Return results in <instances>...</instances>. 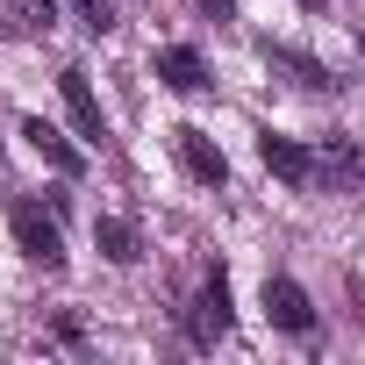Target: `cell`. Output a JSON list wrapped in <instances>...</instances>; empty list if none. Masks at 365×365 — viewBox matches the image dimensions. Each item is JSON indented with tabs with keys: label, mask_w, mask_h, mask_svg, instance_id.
Listing matches in <instances>:
<instances>
[{
	"label": "cell",
	"mask_w": 365,
	"mask_h": 365,
	"mask_svg": "<svg viewBox=\"0 0 365 365\" xmlns=\"http://www.w3.org/2000/svg\"><path fill=\"white\" fill-rule=\"evenodd\" d=\"M315 187H329V194H358L365 187V143L358 136H344V129L315 136Z\"/></svg>",
	"instance_id": "6da1fadb"
},
{
	"label": "cell",
	"mask_w": 365,
	"mask_h": 365,
	"mask_svg": "<svg viewBox=\"0 0 365 365\" xmlns=\"http://www.w3.org/2000/svg\"><path fill=\"white\" fill-rule=\"evenodd\" d=\"M15 244H22V258L29 265H43V272H65V237H58V215H43L36 201H15Z\"/></svg>",
	"instance_id": "7a4b0ae2"
},
{
	"label": "cell",
	"mask_w": 365,
	"mask_h": 365,
	"mask_svg": "<svg viewBox=\"0 0 365 365\" xmlns=\"http://www.w3.org/2000/svg\"><path fill=\"white\" fill-rule=\"evenodd\" d=\"M222 336H230V279L208 272L201 294H194V308H187V344H194V351H215Z\"/></svg>",
	"instance_id": "3957f363"
},
{
	"label": "cell",
	"mask_w": 365,
	"mask_h": 365,
	"mask_svg": "<svg viewBox=\"0 0 365 365\" xmlns=\"http://www.w3.org/2000/svg\"><path fill=\"white\" fill-rule=\"evenodd\" d=\"M22 136H29V150H36V158H43V165H51L58 179H79V172H86V150H79V143H72V136H65L58 122L29 115V122H22Z\"/></svg>",
	"instance_id": "277c9868"
},
{
	"label": "cell",
	"mask_w": 365,
	"mask_h": 365,
	"mask_svg": "<svg viewBox=\"0 0 365 365\" xmlns=\"http://www.w3.org/2000/svg\"><path fill=\"white\" fill-rule=\"evenodd\" d=\"M265 315L287 329V336H308L315 329V301L301 294V279H287V272H272L265 279Z\"/></svg>",
	"instance_id": "5b68a950"
},
{
	"label": "cell",
	"mask_w": 365,
	"mask_h": 365,
	"mask_svg": "<svg viewBox=\"0 0 365 365\" xmlns=\"http://www.w3.org/2000/svg\"><path fill=\"white\" fill-rule=\"evenodd\" d=\"M58 93H65L72 129H79L86 143H101V136H108V115H101V101H93V86H86V72H79V65H65V72H58Z\"/></svg>",
	"instance_id": "8992f818"
},
{
	"label": "cell",
	"mask_w": 365,
	"mask_h": 365,
	"mask_svg": "<svg viewBox=\"0 0 365 365\" xmlns=\"http://www.w3.org/2000/svg\"><path fill=\"white\" fill-rule=\"evenodd\" d=\"M172 143H179V158H187V172L201 179V187H230V158L215 150V136H208V129H194V122H187V129H172Z\"/></svg>",
	"instance_id": "52a82bcc"
},
{
	"label": "cell",
	"mask_w": 365,
	"mask_h": 365,
	"mask_svg": "<svg viewBox=\"0 0 365 365\" xmlns=\"http://www.w3.org/2000/svg\"><path fill=\"white\" fill-rule=\"evenodd\" d=\"M258 158L287 179V187H301V194L315 187V150H308V143H294V136H272V129H265V136H258Z\"/></svg>",
	"instance_id": "ba28073f"
},
{
	"label": "cell",
	"mask_w": 365,
	"mask_h": 365,
	"mask_svg": "<svg viewBox=\"0 0 365 365\" xmlns=\"http://www.w3.org/2000/svg\"><path fill=\"white\" fill-rule=\"evenodd\" d=\"M158 79H165L172 93H201V86H208V65H201L194 43H165V51H158Z\"/></svg>",
	"instance_id": "9c48e42d"
},
{
	"label": "cell",
	"mask_w": 365,
	"mask_h": 365,
	"mask_svg": "<svg viewBox=\"0 0 365 365\" xmlns=\"http://www.w3.org/2000/svg\"><path fill=\"white\" fill-rule=\"evenodd\" d=\"M265 65L287 72L294 86H308V93H329V86H336V72H329L322 58H308V51H279V43H265Z\"/></svg>",
	"instance_id": "30bf717a"
},
{
	"label": "cell",
	"mask_w": 365,
	"mask_h": 365,
	"mask_svg": "<svg viewBox=\"0 0 365 365\" xmlns=\"http://www.w3.org/2000/svg\"><path fill=\"white\" fill-rule=\"evenodd\" d=\"M93 244H101L108 265H136V258H143V244H136V230H129L122 215H93Z\"/></svg>",
	"instance_id": "8fae6325"
},
{
	"label": "cell",
	"mask_w": 365,
	"mask_h": 365,
	"mask_svg": "<svg viewBox=\"0 0 365 365\" xmlns=\"http://www.w3.org/2000/svg\"><path fill=\"white\" fill-rule=\"evenodd\" d=\"M8 8H15V29L22 36H51L58 29V0H8Z\"/></svg>",
	"instance_id": "7c38bea8"
},
{
	"label": "cell",
	"mask_w": 365,
	"mask_h": 365,
	"mask_svg": "<svg viewBox=\"0 0 365 365\" xmlns=\"http://www.w3.org/2000/svg\"><path fill=\"white\" fill-rule=\"evenodd\" d=\"M72 15H79V29H93V36H108V29H115L108 0H72Z\"/></svg>",
	"instance_id": "4fadbf2b"
},
{
	"label": "cell",
	"mask_w": 365,
	"mask_h": 365,
	"mask_svg": "<svg viewBox=\"0 0 365 365\" xmlns=\"http://www.w3.org/2000/svg\"><path fill=\"white\" fill-rule=\"evenodd\" d=\"M201 8H208V15H230V8H237V0H201Z\"/></svg>",
	"instance_id": "5bb4252c"
},
{
	"label": "cell",
	"mask_w": 365,
	"mask_h": 365,
	"mask_svg": "<svg viewBox=\"0 0 365 365\" xmlns=\"http://www.w3.org/2000/svg\"><path fill=\"white\" fill-rule=\"evenodd\" d=\"M358 51H365V29H358Z\"/></svg>",
	"instance_id": "9a60e30c"
},
{
	"label": "cell",
	"mask_w": 365,
	"mask_h": 365,
	"mask_svg": "<svg viewBox=\"0 0 365 365\" xmlns=\"http://www.w3.org/2000/svg\"><path fill=\"white\" fill-rule=\"evenodd\" d=\"M308 8H315V0H308Z\"/></svg>",
	"instance_id": "2e32d148"
}]
</instances>
